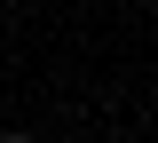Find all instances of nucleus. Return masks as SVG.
I'll list each match as a JSON object with an SVG mask.
<instances>
[{
    "label": "nucleus",
    "mask_w": 158,
    "mask_h": 143,
    "mask_svg": "<svg viewBox=\"0 0 158 143\" xmlns=\"http://www.w3.org/2000/svg\"><path fill=\"white\" fill-rule=\"evenodd\" d=\"M0 143H32V135H0Z\"/></svg>",
    "instance_id": "nucleus-1"
}]
</instances>
